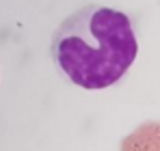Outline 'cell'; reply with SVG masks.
<instances>
[{"label": "cell", "instance_id": "cell-1", "mask_svg": "<svg viewBox=\"0 0 160 151\" xmlns=\"http://www.w3.org/2000/svg\"><path fill=\"white\" fill-rule=\"evenodd\" d=\"M136 54L138 41L130 17L104 4H84L65 17L50 41L54 65L87 91L117 84Z\"/></svg>", "mask_w": 160, "mask_h": 151}, {"label": "cell", "instance_id": "cell-2", "mask_svg": "<svg viewBox=\"0 0 160 151\" xmlns=\"http://www.w3.org/2000/svg\"><path fill=\"white\" fill-rule=\"evenodd\" d=\"M121 151H160V123L147 121L123 138Z\"/></svg>", "mask_w": 160, "mask_h": 151}]
</instances>
